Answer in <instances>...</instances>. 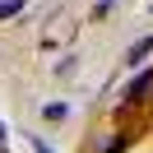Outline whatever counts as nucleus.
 Returning <instances> with one entry per match:
<instances>
[{
  "instance_id": "obj_1",
  "label": "nucleus",
  "mask_w": 153,
  "mask_h": 153,
  "mask_svg": "<svg viewBox=\"0 0 153 153\" xmlns=\"http://www.w3.org/2000/svg\"><path fill=\"white\" fill-rule=\"evenodd\" d=\"M149 93H153V70H144L139 79H130V84H125V102H144Z\"/></svg>"
},
{
  "instance_id": "obj_2",
  "label": "nucleus",
  "mask_w": 153,
  "mask_h": 153,
  "mask_svg": "<svg viewBox=\"0 0 153 153\" xmlns=\"http://www.w3.org/2000/svg\"><path fill=\"white\" fill-rule=\"evenodd\" d=\"M149 51H153V37H139L130 51H125V65H130V70H134V65H144V56H149Z\"/></svg>"
},
{
  "instance_id": "obj_3",
  "label": "nucleus",
  "mask_w": 153,
  "mask_h": 153,
  "mask_svg": "<svg viewBox=\"0 0 153 153\" xmlns=\"http://www.w3.org/2000/svg\"><path fill=\"white\" fill-rule=\"evenodd\" d=\"M42 116H47V121H65V116H70V102H47Z\"/></svg>"
},
{
  "instance_id": "obj_4",
  "label": "nucleus",
  "mask_w": 153,
  "mask_h": 153,
  "mask_svg": "<svg viewBox=\"0 0 153 153\" xmlns=\"http://www.w3.org/2000/svg\"><path fill=\"white\" fill-rule=\"evenodd\" d=\"M23 5H28V0H0V19H14Z\"/></svg>"
},
{
  "instance_id": "obj_5",
  "label": "nucleus",
  "mask_w": 153,
  "mask_h": 153,
  "mask_svg": "<svg viewBox=\"0 0 153 153\" xmlns=\"http://www.w3.org/2000/svg\"><path fill=\"white\" fill-rule=\"evenodd\" d=\"M125 144H130V139H125V134H116V139H107V144H102V149H97V153H121Z\"/></svg>"
},
{
  "instance_id": "obj_6",
  "label": "nucleus",
  "mask_w": 153,
  "mask_h": 153,
  "mask_svg": "<svg viewBox=\"0 0 153 153\" xmlns=\"http://www.w3.org/2000/svg\"><path fill=\"white\" fill-rule=\"evenodd\" d=\"M28 144H33L37 153H51V144H47V139H37V134H28Z\"/></svg>"
}]
</instances>
